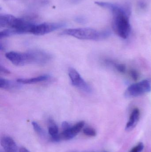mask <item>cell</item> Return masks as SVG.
I'll use <instances>...</instances> for the list:
<instances>
[{
    "instance_id": "cell-3",
    "label": "cell",
    "mask_w": 151,
    "mask_h": 152,
    "mask_svg": "<svg viewBox=\"0 0 151 152\" xmlns=\"http://www.w3.org/2000/svg\"><path fill=\"white\" fill-rule=\"evenodd\" d=\"M151 91L150 82L149 80H144L129 86L125 91V96L127 97H137Z\"/></svg>"
},
{
    "instance_id": "cell-11",
    "label": "cell",
    "mask_w": 151,
    "mask_h": 152,
    "mask_svg": "<svg viewBox=\"0 0 151 152\" xmlns=\"http://www.w3.org/2000/svg\"><path fill=\"white\" fill-rule=\"evenodd\" d=\"M48 134L54 142H59L61 140L60 134H59L58 128L52 120L49 121Z\"/></svg>"
},
{
    "instance_id": "cell-4",
    "label": "cell",
    "mask_w": 151,
    "mask_h": 152,
    "mask_svg": "<svg viewBox=\"0 0 151 152\" xmlns=\"http://www.w3.org/2000/svg\"><path fill=\"white\" fill-rule=\"evenodd\" d=\"M68 75L71 79L72 85L85 93L90 94L92 92L90 86L84 80L79 72L72 67L68 69Z\"/></svg>"
},
{
    "instance_id": "cell-26",
    "label": "cell",
    "mask_w": 151,
    "mask_h": 152,
    "mask_svg": "<svg viewBox=\"0 0 151 152\" xmlns=\"http://www.w3.org/2000/svg\"><path fill=\"white\" fill-rule=\"evenodd\" d=\"M5 1H8V0H5Z\"/></svg>"
},
{
    "instance_id": "cell-25",
    "label": "cell",
    "mask_w": 151,
    "mask_h": 152,
    "mask_svg": "<svg viewBox=\"0 0 151 152\" xmlns=\"http://www.w3.org/2000/svg\"><path fill=\"white\" fill-rule=\"evenodd\" d=\"M74 2H78L79 1L81 0H72Z\"/></svg>"
},
{
    "instance_id": "cell-8",
    "label": "cell",
    "mask_w": 151,
    "mask_h": 152,
    "mask_svg": "<svg viewBox=\"0 0 151 152\" xmlns=\"http://www.w3.org/2000/svg\"><path fill=\"white\" fill-rule=\"evenodd\" d=\"M18 18L10 14H1L0 27L8 28H14L17 24Z\"/></svg>"
},
{
    "instance_id": "cell-16",
    "label": "cell",
    "mask_w": 151,
    "mask_h": 152,
    "mask_svg": "<svg viewBox=\"0 0 151 152\" xmlns=\"http://www.w3.org/2000/svg\"><path fill=\"white\" fill-rule=\"evenodd\" d=\"M83 133L89 137H95L96 135V131L94 129L87 127L83 129Z\"/></svg>"
},
{
    "instance_id": "cell-7",
    "label": "cell",
    "mask_w": 151,
    "mask_h": 152,
    "mask_svg": "<svg viewBox=\"0 0 151 152\" xmlns=\"http://www.w3.org/2000/svg\"><path fill=\"white\" fill-rule=\"evenodd\" d=\"M5 57L15 66H23L26 65L24 53L10 52L5 54Z\"/></svg>"
},
{
    "instance_id": "cell-12",
    "label": "cell",
    "mask_w": 151,
    "mask_h": 152,
    "mask_svg": "<svg viewBox=\"0 0 151 152\" xmlns=\"http://www.w3.org/2000/svg\"><path fill=\"white\" fill-rule=\"evenodd\" d=\"M50 77L47 75L38 76L36 77L31 78H20L18 79L17 81L19 83L24 84H31L38 82L46 81Z\"/></svg>"
},
{
    "instance_id": "cell-13",
    "label": "cell",
    "mask_w": 151,
    "mask_h": 152,
    "mask_svg": "<svg viewBox=\"0 0 151 152\" xmlns=\"http://www.w3.org/2000/svg\"><path fill=\"white\" fill-rule=\"evenodd\" d=\"M20 84V83L18 82H14L12 80L5 79L2 78H0V88L2 89L6 90L17 89L21 87Z\"/></svg>"
},
{
    "instance_id": "cell-1",
    "label": "cell",
    "mask_w": 151,
    "mask_h": 152,
    "mask_svg": "<svg viewBox=\"0 0 151 152\" xmlns=\"http://www.w3.org/2000/svg\"><path fill=\"white\" fill-rule=\"evenodd\" d=\"M98 6L110 10L112 13V27L113 31L120 37L127 39L131 32L129 23L130 10L126 6L103 1H96Z\"/></svg>"
},
{
    "instance_id": "cell-10",
    "label": "cell",
    "mask_w": 151,
    "mask_h": 152,
    "mask_svg": "<svg viewBox=\"0 0 151 152\" xmlns=\"http://www.w3.org/2000/svg\"><path fill=\"white\" fill-rule=\"evenodd\" d=\"M1 145L5 152H17V146L15 141L9 137H4L1 139Z\"/></svg>"
},
{
    "instance_id": "cell-23",
    "label": "cell",
    "mask_w": 151,
    "mask_h": 152,
    "mask_svg": "<svg viewBox=\"0 0 151 152\" xmlns=\"http://www.w3.org/2000/svg\"><path fill=\"white\" fill-rule=\"evenodd\" d=\"M19 152H30L25 147H21L20 149Z\"/></svg>"
},
{
    "instance_id": "cell-5",
    "label": "cell",
    "mask_w": 151,
    "mask_h": 152,
    "mask_svg": "<svg viewBox=\"0 0 151 152\" xmlns=\"http://www.w3.org/2000/svg\"><path fill=\"white\" fill-rule=\"evenodd\" d=\"M66 26L64 23H43L35 24L31 30V34L35 35H43Z\"/></svg>"
},
{
    "instance_id": "cell-14",
    "label": "cell",
    "mask_w": 151,
    "mask_h": 152,
    "mask_svg": "<svg viewBox=\"0 0 151 152\" xmlns=\"http://www.w3.org/2000/svg\"><path fill=\"white\" fill-rule=\"evenodd\" d=\"M33 127L35 131L40 136L43 137H44L46 136L45 132L42 128L40 126V125L35 121H33L32 123Z\"/></svg>"
},
{
    "instance_id": "cell-6",
    "label": "cell",
    "mask_w": 151,
    "mask_h": 152,
    "mask_svg": "<svg viewBox=\"0 0 151 152\" xmlns=\"http://www.w3.org/2000/svg\"><path fill=\"white\" fill-rule=\"evenodd\" d=\"M84 125L85 122L83 121H81L76 123L74 126H72L68 129L63 130V132L60 134L61 139L65 140L72 139L80 132L84 126Z\"/></svg>"
},
{
    "instance_id": "cell-18",
    "label": "cell",
    "mask_w": 151,
    "mask_h": 152,
    "mask_svg": "<svg viewBox=\"0 0 151 152\" xmlns=\"http://www.w3.org/2000/svg\"><path fill=\"white\" fill-rule=\"evenodd\" d=\"M144 148V145L142 142H140L135 147L133 148L129 152H142Z\"/></svg>"
},
{
    "instance_id": "cell-9",
    "label": "cell",
    "mask_w": 151,
    "mask_h": 152,
    "mask_svg": "<svg viewBox=\"0 0 151 152\" xmlns=\"http://www.w3.org/2000/svg\"><path fill=\"white\" fill-rule=\"evenodd\" d=\"M140 116V112L139 109L135 108L132 111L129 121L126 125V131H131L135 127L139 121Z\"/></svg>"
},
{
    "instance_id": "cell-17",
    "label": "cell",
    "mask_w": 151,
    "mask_h": 152,
    "mask_svg": "<svg viewBox=\"0 0 151 152\" xmlns=\"http://www.w3.org/2000/svg\"><path fill=\"white\" fill-rule=\"evenodd\" d=\"M113 65L118 72L124 73L126 71V67L125 65L121 64H117V63H113Z\"/></svg>"
},
{
    "instance_id": "cell-19",
    "label": "cell",
    "mask_w": 151,
    "mask_h": 152,
    "mask_svg": "<svg viewBox=\"0 0 151 152\" xmlns=\"http://www.w3.org/2000/svg\"><path fill=\"white\" fill-rule=\"evenodd\" d=\"M130 76L132 77V78L134 80H136L138 79V73L137 72L136 70H132L130 71Z\"/></svg>"
},
{
    "instance_id": "cell-20",
    "label": "cell",
    "mask_w": 151,
    "mask_h": 152,
    "mask_svg": "<svg viewBox=\"0 0 151 152\" xmlns=\"http://www.w3.org/2000/svg\"><path fill=\"white\" fill-rule=\"evenodd\" d=\"M72 126L67 121H64L62 124V127L63 130H66L71 127Z\"/></svg>"
},
{
    "instance_id": "cell-2",
    "label": "cell",
    "mask_w": 151,
    "mask_h": 152,
    "mask_svg": "<svg viewBox=\"0 0 151 152\" xmlns=\"http://www.w3.org/2000/svg\"><path fill=\"white\" fill-rule=\"evenodd\" d=\"M61 34L72 36L81 40L100 41L109 37L110 32L107 30L99 31L93 28H84L65 29Z\"/></svg>"
},
{
    "instance_id": "cell-22",
    "label": "cell",
    "mask_w": 151,
    "mask_h": 152,
    "mask_svg": "<svg viewBox=\"0 0 151 152\" xmlns=\"http://www.w3.org/2000/svg\"><path fill=\"white\" fill-rule=\"evenodd\" d=\"M75 20L77 22H79L80 23H83L85 22V19L82 17H78L75 18Z\"/></svg>"
},
{
    "instance_id": "cell-21",
    "label": "cell",
    "mask_w": 151,
    "mask_h": 152,
    "mask_svg": "<svg viewBox=\"0 0 151 152\" xmlns=\"http://www.w3.org/2000/svg\"><path fill=\"white\" fill-rule=\"evenodd\" d=\"M0 71H1V73L6 74V75L10 74V72L9 69H7L4 66H3L1 65L0 66Z\"/></svg>"
},
{
    "instance_id": "cell-24",
    "label": "cell",
    "mask_w": 151,
    "mask_h": 152,
    "mask_svg": "<svg viewBox=\"0 0 151 152\" xmlns=\"http://www.w3.org/2000/svg\"><path fill=\"white\" fill-rule=\"evenodd\" d=\"M140 7H142V8H144V7H145V6H146V4L143 2L140 3Z\"/></svg>"
},
{
    "instance_id": "cell-15",
    "label": "cell",
    "mask_w": 151,
    "mask_h": 152,
    "mask_svg": "<svg viewBox=\"0 0 151 152\" xmlns=\"http://www.w3.org/2000/svg\"><path fill=\"white\" fill-rule=\"evenodd\" d=\"M15 34L14 31L12 28H8V29H4L3 31H1L0 33V39L5 38V37H9L11 36L14 35Z\"/></svg>"
}]
</instances>
